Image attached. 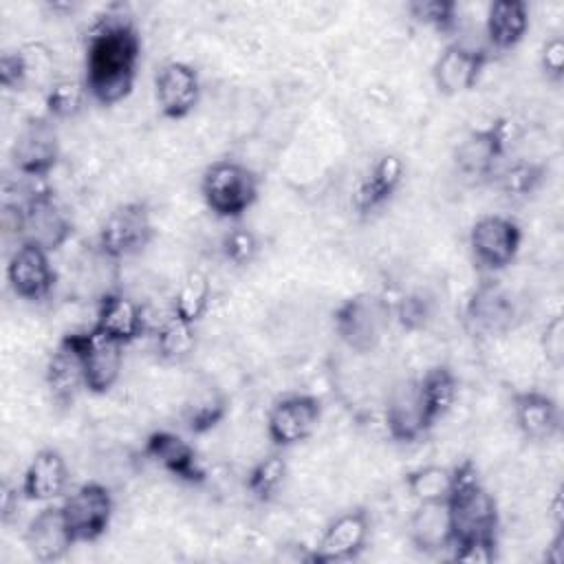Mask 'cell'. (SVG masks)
Here are the masks:
<instances>
[{
	"label": "cell",
	"instance_id": "6da1fadb",
	"mask_svg": "<svg viewBox=\"0 0 564 564\" xmlns=\"http://www.w3.org/2000/svg\"><path fill=\"white\" fill-rule=\"evenodd\" d=\"M141 35L121 4H110L90 26L84 53V84L99 106L123 101L137 79Z\"/></svg>",
	"mask_w": 564,
	"mask_h": 564
},
{
	"label": "cell",
	"instance_id": "7a4b0ae2",
	"mask_svg": "<svg viewBox=\"0 0 564 564\" xmlns=\"http://www.w3.org/2000/svg\"><path fill=\"white\" fill-rule=\"evenodd\" d=\"M445 505L452 531V546L469 542H498V502L494 494H489V489L482 485L474 460L465 458L454 467V480Z\"/></svg>",
	"mask_w": 564,
	"mask_h": 564
},
{
	"label": "cell",
	"instance_id": "3957f363",
	"mask_svg": "<svg viewBox=\"0 0 564 564\" xmlns=\"http://www.w3.org/2000/svg\"><path fill=\"white\" fill-rule=\"evenodd\" d=\"M7 212L13 214L18 242H33L48 253L64 247L75 231L73 218L48 187L31 189L13 207H7Z\"/></svg>",
	"mask_w": 564,
	"mask_h": 564
},
{
	"label": "cell",
	"instance_id": "277c9868",
	"mask_svg": "<svg viewBox=\"0 0 564 564\" xmlns=\"http://www.w3.org/2000/svg\"><path fill=\"white\" fill-rule=\"evenodd\" d=\"M260 178L240 161L218 159L200 176V196L216 218L238 220L258 200Z\"/></svg>",
	"mask_w": 564,
	"mask_h": 564
},
{
	"label": "cell",
	"instance_id": "5b68a950",
	"mask_svg": "<svg viewBox=\"0 0 564 564\" xmlns=\"http://www.w3.org/2000/svg\"><path fill=\"white\" fill-rule=\"evenodd\" d=\"M390 317L392 306L383 295L355 293L333 311V328L344 346L366 355L381 344L390 326Z\"/></svg>",
	"mask_w": 564,
	"mask_h": 564
},
{
	"label": "cell",
	"instance_id": "8992f818",
	"mask_svg": "<svg viewBox=\"0 0 564 564\" xmlns=\"http://www.w3.org/2000/svg\"><path fill=\"white\" fill-rule=\"evenodd\" d=\"M511 139L509 119H494L482 128L469 130L454 150V165L471 183H491L500 170Z\"/></svg>",
	"mask_w": 564,
	"mask_h": 564
},
{
	"label": "cell",
	"instance_id": "52a82bcc",
	"mask_svg": "<svg viewBox=\"0 0 564 564\" xmlns=\"http://www.w3.org/2000/svg\"><path fill=\"white\" fill-rule=\"evenodd\" d=\"M154 238L152 212L143 200L117 205L99 227L97 249L108 260H123L145 251Z\"/></svg>",
	"mask_w": 564,
	"mask_h": 564
},
{
	"label": "cell",
	"instance_id": "ba28073f",
	"mask_svg": "<svg viewBox=\"0 0 564 564\" xmlns=\"http://www.w3.org/2000/svg\"><path fill=\"white\" fill-rule=\"evenodd\" d=\"M516 319L518 304L511 291L500 280H496L494 273L480 278L471 289L463 311L465 328L480 339L500 337L513 328Z\"/></svg>",
	"mask_w": 564,
	"mask_h": 564
},
{
	"label": "cell",
	"instance_id": "9c48e42d",
	"mask_svg": "<svg viewBox=\"0 0 564 564\" xmlns=\"http://www.w3.org/2000/svg\"><path fill=\"white\" fill-rule=\"evenodd\" d=\"M522 245V227L511 216L487 214L469 229V251L476 267L485 273L507 269Z\"/></svg>",
	"mask_w": 564,
	"mask_h": 564
},
{
	"label": "cell",
	"instance_id": "30bf717a",
	"mask_svg": "<svg viewBox=\"0 0 564 564\" xmlns=\"http://www.w3.org/2000/svg\"><path fill=\"white\" fill-rule=\"evenodd\" d=\"M62 513L75 544L97 542L112 522V491L97 480L84 482L62 500Z\"/></svg>",
	"mask_w": 564,
	"mask_h": 564
},
{
	"label": "cell",
	"instance_id": "8fae6325",
	"mask_svg": "<svg viewBox=\"0 0 564 564\" xmlns=\"http://www.w3.org/2000/svg\"><path fill=\"white\" fill-rule=\"evenodd\" d=\"M59 134L48 115L26 117L11 143V163L18 174L46 178L59 161Z\"/></svg>",
	"mask_w": 564,
	"mask_h": 564
},
{
	"label": "cell",
	"instance_id": "7c38bea8",
	"mask_svg": "<svg viewBox=\"0 0 564 564\" xmlns=\"http://www.w3.org/2000/svg\"><path fill=\"white\" fill-rule=\"evenodd\" d=\"M322 399L308 392H291L273 401L267 412V436L278 449L304 443L322 421Z\"/></svg>",
	"mask_w": 564,
	"mask_h": 564
},
{
	"label": "cell",
	"instance_id": "4fadbf2b",
	"mask_svg": "<svg viewBox=\"0 0 564 564\" xmlns=\"http://www.w3.org/2000/svg\"><path fill=\"white\" fill-rule=\"evenodd\" d=\"M370 535V513L366 507H350L335 516L319 542L306 555V562L313 564H330V562H348L364 553Z\"/></svg>",
	"mask_w": 564,
	"mask_h": 564
},
{
	"label": "cell",
	"instance_id": "5bb4252c",
	"mask_svg": "<svg viewBox=\"0 0 564 564\" xmlns=\"http://www.w3.org/2000/svg\"><path fill=\"white\" fill-rule=\"evenodd\" d=\"M489 62H491L489 48L452 42L434 59L432 82L436 90L447 97L469 93L480 82Z\"/></svg>",
	"mask_w": 564,
	"mask_h": 564
},
{
	"label": "cell",
	"instance_id": "9a60e30c",
	"mask_svg": "<svg viewBox=\"0 0 564 564\" xmlns=\"http://www.w3.org/2000/svg\"><path fill=\"white\" fill-rule=\"evenodd\" d=\"M7 282L20 300H46L57 282V271L51 264L48 251L33 242H18L7 262Z\"/></svg>",
	"mask_w": 564,
	"mask_h": 564
},
{
	"label": "cell",
	"instance_id": "2e32d148",
	"mask_svg": "<svg viewBox=\"0 0 564 564\" xmlns=\"http://www.w3.org/2000/svg\"><path fill=\"white\" fill-rule=\"evenodd\" d=\"M73 333L82 352L86 390L90 394H106L119 381L126 346L106 337L93 326L86 330H73Z\"/></svg>",
	"mask_w": 564,
	"mask_h": 564
},
{
	"label": "cell",
	"instance_id": "e0dca14e",
	"mask_svg": "<svg viewBox=\"0 0 564 564\" xmlns=\"http://www.w3.org/2000/svg\"><path fill=\"white\" fill-rule=\"evenodd\" d=\"M154 99L165 119L189 117L200 101V79L187 62H165L154 75Z\"/></svg>",
	"mask_w": 564,
	"mask_h": 564
},
{
	"label": "cell",
	"instance_id": "ac0fdd59",
	"mask_svg": "<svg viewBox=\"0 0 564 564\" xmlns=\"http://www.w3.org/2000/svg\"><path fill=\"white\" fill-rule=\"evenodd\" d=\"M511 412L518 432L531 443H549L562 432V408L542 390H513Z\"/></svg>",
	"mask_w": 564,
	"mask_h": 564
},
{
	"label": "cell",
	"instance_id": "d6986e66",
	"mask_svg": "<svg viewBox=\"0 0 564 564\" xmlns=\"http://www.w3.org/2000/svg\"><path fill=\"white\" fill-rule=\"evenodd\" d=\"M405 176V167L399 154L394 152H383L379 154L370 167L366 170V174L361 176V181L357 183V189L352 194V207L359 216L368 218L372 214H377L379 209H383L392 196L397 194V189L401 187Z\"/></svg>",
	"mask_w": 564,
	"mask_h": 564
},
{
	"label": "cell",
	"instance_id": "ffe728a7",
	"mask_svg": "<svg viewBox=\"0 0 564 564\" xmlns=\"http://www.w3.org/2000/svg\"><path fill=\"white\" fill-rule=\"evenodd\" d=\"M46 388L51 394V401L57 408H70L82 390H86L84 379V364L82 352L75 339V333H66L57 346L53 348L48 361H46Z\"/></svg>",
	"mask_w": 564,
	"mask_h": 564
},
{
	"label": "cell",
	"instance_id": "44dd1931",
	"mask_svg": "<svg viewBox=\"0 0 564 564\" xmlns=\"http://www.w3.org/2000/svg\"><path fill=\"white\" fill-rule=\"evenodd\" d=\"M143 452L156 465H161L170 476H174L187 485H200L207 478V471H205L194 445L170 430L150 432L143 443Z\"/></svg>",
	"mask_w": 564,
	"mask_h": 564
},
{
	"label": "cell",
	"instance_id": "7402d4cb",
	"mask_svg": "<svg viewBox=\"0 0 564 564\" xmlns=\"http://www.w3.org/2000/svg\"><path fill=\"white\" fill-rule=\"evenodd\" d=\"M24 544L33 560L42 564L59 562L75 546V540L66 527L62 505L42 507L24 529Z\"/></svg>",
	"mask_w": 564,
	"mask_h": 564
},
{
	"label": "cell",
	"instance_id": "603a6c76",
	"mask_svg": "<svg viewBox=\"0 0 564 564\" xmlns=\"http://www.w3.org/2000/svg\"><path fill=\"white\" fill-rule=\"evenodd\" d=\"M383 421L390 438L397 443H416L430 432L416 379H403L390 390Z\"/></svg>",
	"mask_w": 564,
	"mask_h": 564
},
{
	"label": "cell",
	"instance_id": "cb8c5ba5",
	"mask_svg": "<svg viewBox=\"0 0 564 564\" xmlns=\"http://www.w3.org/2000/svg\"><path fill=\"white\" fill-rule=\"evenodd\" d=\"M70 480V471L66 458L55 447H42L29 460L22 482L20 496L29 502H51L66 494Z\"/></svg>",
	"mask_w": 564,
	"mask_h": 564
},
{
	"label": "cell",
	"instance_id": "d4e9b609",
	"mask_svg": "<svg viewBox=\"0 0 564 564\" xmlns=\"http://www.w3.org/2000/svg\"><path fill=\"white\" fill-rule=\"evenodd\" d=\"M93 328L128 346L145 333V315H143V308L132 297L119 291H108L97 302V315H95Z\"/></svg>",
	"mask_w": 564,
	"mask_h": 564
},
{
	"label": "cell",
	"instance_id": "484cf974",
	"mask_svg": "<svg viewBox=\"0 0 564 564\" xmlns=\"http://www.w3.org/2000/svg\"><path fill=\"white\" fill-rule=\"evenodd\" d=\"M531 26V11L524 0H498L487 7L485 35L487 48L505 53L516 48Z\"/></svg>",
	"mask_w": 564,
	"mask_h": 564
},
{
	"label": "cell",
	"instance_id": "4316f807",
	"mask_svg": "<svg viewBox=\"0 0 564 564\" xmlns=\"http://www.w3.org/2000/svg\"><path fill=\"white\" fill-rule=\"evenodd\" d=\"M229 414V397L212 379H200L183 403V423L192 434H207Z\"/></svg>",
	"mask_w": 564,
	"mask_h": 564
},
{
	"label": "cell",
	"instance_id": "83f0119b",
	"mask_svg": "<svg viewBox=\"0 0 564 564\" xmlns=\"http://www.w3.org/2000/svg\"><path fill=\"white\" fill-rule=\"evenodd\" d=\"M410 540L416 551L425 555H436L441 551H449L452 546V531L447 518L445 502H416L414 513L410 516L408 527Z\"/></svg>",
	"mask_w": 564,
	"mask_h": 564
},
{
	"label": "cell",
	"instance_id": "f1b7e54d",
	"mask_svg": "<svg viewBox=\"0 0 564 564\" xmlns=\"http://www.w3.org/2000/svg\"><path fill=\"white\" fill-rule=\"evenodd\" d=\"M419 397L430 430L454 408L458 399V377L447 364L430 366L419 379Z\"/></svg>",
	"mask_w": 564,
	"mask_h": 564
},
{
	"label": "cell",
	"instance_id": "f546056e",
	"mask_svg": "<svg viewBox=\"0 0 564 564\" xmlns=\"http://www.w3.org/2000/svg\"><path fill=\"white\" fill-rule=\"evenodd\" d=\"M549 176V165L533 159H518L502 163L491 183L509 198H527L542 187Z\"/></svg>",
	"mask_w": 564,
	"mask_h": 564
},
{
	"label": "cell",
	"instance_id": "4dcf8cb0",
	"mask_svg": "<svg viewBox=\"0 0 564 564\" xmlns=\"http://www.w3.org/2000/svg\"><path fill=\"white\" fill-rule=\"evenodd\" d=\"M212 304V282L209 275L200 269L187 271L181 280L174 300H172V315L183 322L198 324Z\"/></svg>",
	"mask_w": 564,
	"mask_h": 564
},
{
	"label": "cell",
	"instance_id": "1f68e13d",
	"mask_svg": "<svg viewBox=\"0 0 564 564\" xmlns=\"http://www.w3.org/2000/svg\"><path fill=\"white\" fill-rule=\"evenodd\" d=\"M196 348V324L183 322L170 313L154 333L156 357L167 364L185 361Z\"/></svg>",
	"mask_w": 564,
	"mask_h": 564
},
{
	"label": "cell",
	"instance_id": "d6a6232c",
	"mask_svg": "<svg viewBox=\"0 0 564 564\" xmlns=\"http://www.w3.org/2000/svg\"><path fill=\"white\" fill-rule=\"evenodd\" d=\"M286 474H289L286 458L280 452H273V454L262 456L258 463H253L249 467L245 487L253 500L271 502L278 496L280 487L284 485Z\"/></svg>",
	"mask_w": 564,
	"mask_h": 564
},
{
	"label": "cell",
	"instance_id": "836d02e7",
	"mask_svg": "<svg viewBox=\"0 0 564 564\" xmlns=\"http://www.w3.org/2000/svg\"><path fill=\"white\" fill-rule=\"evenodd\" d=\"M454 467L423 465L405 474L403 485L416 502H445L452 489Z\"/></svg>",
	"mask_w": 564,
	"mask_h": 564
},
{
	"label": "cell",
	"instance_id": "e575fe53",
	"mask_svg": "<svg viewBox=\"0 0 564 564\" xmlns=\"http://www.w3.org/2000/svg\"><path fill=\"white\" fill-rule=\"evenodd\" d=\"M88 90L84 79H70V77H59L53 79L46 86L44 93V106H46V115L55 121V119H70L75 115L82 112L84 104H86Z\"/></svg>",
	"mask_w": 564,
	"mask_h": 564
},
{
	"label": "cell",
	"instance_id": "d590c367",
	"mask_svg": "<svg viewBox=\"0 0 564 564\" xmlns=\"http://www.w3.org/2000/svg\"><path fill=\"white\" fill-rule=\"evenodd\" d=\"M405 9L410 18L436 33L452 35L458 29V2L454 0H410Z\"/></svg>",
	"mask_w": 564,
	"mask_h": 564
},
{
	"label": "cell",
	"instance_id": "8d00e7d4",
	"mask_svg": "<svg viewBox=\"0 0 564 564\" xmlns=\"http://www.w3.org/2000/svg\"><path fill=\"white\" fill-rule=\"evenodd\" d=\"M220 251H223L225 260H229L231 264L247 267V264H251L258 258L260 242H258V236L251 229L236 227V229H229L223 236Z\"/></svg>",
	"mask_w": 564,
	"mask_h": 564
},
{
	"label": "cell",
	"instance_id": "74e56055",
	"mask_svg": "<svg viewBox=\"0 0 564 564\" xmlns=\"http://www.w3.org/2000/svg\"><path fill=\"white\" fill-rule=\"evenodd\" d=\"M392 315L403 330L416 333L423 330L432 319V302L421 293H408L392 306Z\"/></svg>",
	"mask_w": 564,
	"mask_h": 564
},
{
	"label": "cell",
	"instance_id": "f35d334b",
	"mask_svg": "<svg viewBox=\"0 0 564 564\" xmlns=\"http://www.w3.org/2000/svg\"><path fill=\"white\" fill-rule=\"evenodd\" d=\"M31 82V66L26 51H7L0 57V84L7 90H22Z\"/></svg>",
	"mask_w": 564,
	"mask_h": 564
},
{
	"label": "cell",
	"instance_id": "ab89813d",
	"mask_svg": "<svg viewBox=\"0 0 564 564\" xmlns=\"http://www.w3.org/2000/svg\"><path fill=\"white\" fill-rule=\"evenodd\" d=\"M540 346L544 352V359L557 370L564 364V319L562 315H553L540 335Z\"/></svg>",
	"mask_w": 564,
	"mask_h": 564
},
{
	"label": "cell",
	"instance_id": "60d3db41",
	"mask_svg": "<svg viewBox=\"0 0 564 564\" xmlns=\"http://www.w3.org/2000/svg\"><path fill=\"white\" fill-rule=\"evenodd\" d=\"M540 68L551 84H560L564 79V40L560 35H553L542 44Z\"/></svg>",
	"mask_w": 564,
	"mask_h": 564
},
{
	"label": "cell",
	"instance_id": "b9f144b4",
	"mask_svg": "<svg viewBox=\"0 0 564 564\" xmlns=\"http://www.w3.org/2000/svg\"><path fill=\"white\" fill-rule=\"evenodd\" d=\"M452 560L467 564H491L498 557V542H469L452 546Z\"/></svg>",
	"mask_w": 564,
	"mask_h": 564
},
{
	"label": "cell",
	"instance_id": "7bdbcfd3",
	"mask_svg": "<svg viewBox=\"0 0 564 564\" xmlns=\"http://www.w3.org/2000/svg\"><path fill=\"white\" fill-rule=\"evenodd\" d=\"M544 560L549 564H562L564 562V531H562V524H557V533L549 542V546L544 551Z\"/></svg>",
	"mask_w": 564,
	"mask_h": 564
}]
</instances>
